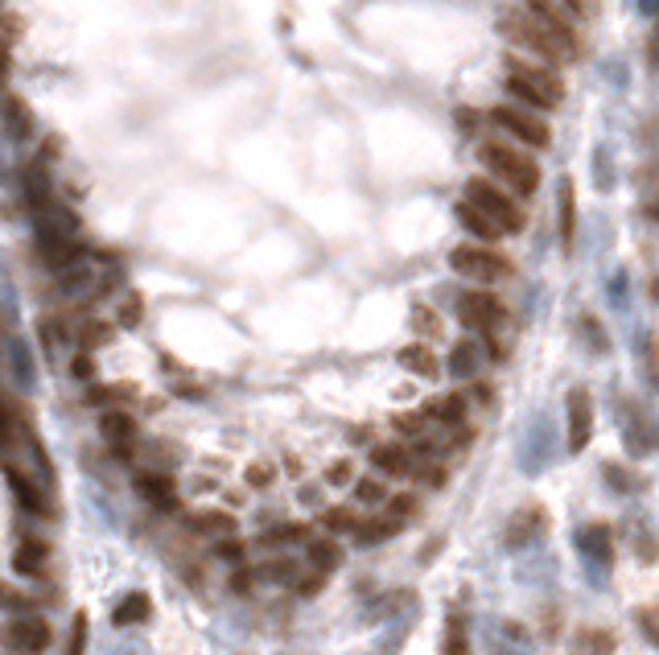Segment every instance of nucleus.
<instances>
[{
	"instance_id": "423d86ee",
	"label": "nucleus",
	"mask_w": 659,
	"mask_h": 655,
	"mask_svg": "<svg viewBox=\"0 0 659 655\" xmlns=\"http://www.w3.org/2000/svg\"><path fill=\"white\" fill-rule=\"evenodd\" d=\"M487 120L507 136V141L524 145V149H548V141H552V128H548L544 112H532L524 103H495L487 112Z\"/></svg>"
},
{
	"instance_id": "c9c22d12",
	"label": "nucleus",
	"mask_w": 659,
	"mask_h": 655,
	"mask_svg": "<svg viewBox=\"0 0 659 655\" xmlns=\"http://www.w3.org/2000/svg\"><path fill=\"white\" fill-rule=\"evenodd\" d=\"M42 338H46V347H62V342H75V326L66 314H46L42 318Z\"/></svg>"
},
{
	"instance_id": "6e6d98bb",
	"label": "nucleus",
	"mask_w": 659,
	"mask_h": 655,
	"mask_svg": "<svg viewBox=\"0 0 659 655\" xmlns=\"http://www.w3.org/2000/svg\"><path fill=\"white\" fill-rule=\"evenodd\" d=\"M651 215H655V219H659V198H655V206H651Z\"/></svg>"
},
{
	"instance_id": "9d476101",
	"label": "nucleus",
	"mask_w": 659,
	"mask_h": 655,
	"mask_svg": "<svg viewBox=\"0 0 659 655\" xmlns=\"http://www.w3.org/2000/svg\"><path fill=\"white\" fill-rule=\"evenodd\" d=\"M38 256H42V264L58 277V272H66L71 264L87 260V244H83V239H75V235H66V231L42 227L38 231Z\"/></svg>"
},
{
	"instance_id": "4c0bfd02",
	"label": "nucleus",
	"mask_w": 659,
	"mask_h": 655,
	"mask_svg": "<svg viewBox=\"0 0 659 655\" xmlns=\"http://www.w3.org/2000/svg\"><path fill=\"white\" fill-rule=\"evenodd\" d=\"M610 651H614V635L610 631H594V627L577 631V655H610Z\"/></svg>"
},
{
	"instance_id": "5fc2aeb1",
	"label": "nucleus",
	"mask_w": 659,
	"mask_h": 655,
	"mask_svg": "<svg viewBox=\"0 0 659 655\" xmlns=\"http://www.w3.org/2000/svg\"><path fill=\"white\" fill-rule=\"evenodd\" d=\"M651 62L659 66V29H655V38H651Z\"/></svg>"
},
{
	"instance_id": "6e6552de",
	"label": "nucleus",
	"mask_w": 659,
	"mask_h": 655,
	"mask_svg": "<svg viewBox=\"0 0 659 655\" xmlns=\"http://www.w3.org/2000/svg\"><path fill=\"white\" fill-rule=\"evenodd\" d=\"M50 643H54V631L38 614H17L0 623V647L13 655H42V651H50Z\"/></svg>"
},
{
	"instance_id": "20e7f679",
	"label": "nucleus",
	"mask_w": 659,
	"mask_h": 655,
	"mask_svg": "<svg viewBox=\"0 0 659 655\" xmlns=\"http://www.w3.org/2000/svg\"><path fill=\"white\" fill-rule=\"evenodd\" d=\"M449 268L458 272L462 281L470 285H482V289H491V285H503L515 277V264L507 252H499L495 244H482V239H466V244H458L454 252H449Z\"/></svg>"
},
{
	"instance_id": "c756f323",
	"label": "nucleus",
	"mask_w": 659,
	"mask_h": 655,
	"mask_svg": "<svg viewBox=\"0 0 659 655\" xmlns=\"http://www.w3.org/2000/svg\"><path fill=\"white\" fill-rule=\"evenodd\" d=\"M301 540H309V524H276L272 532L256 536L260 548H285V544H301Z\"/></svg>"
},
{
	"instance_id": "39448f33",
	"label": "nucleus",
	"mask_w": 659,
	"mask_h": 655,
	"mask_svg": "<svg viewBox=\"0 0 659 655\" xmlns=\"http://www.w3.org/2000/svg\"><path fill=\"white\" fill-rule=\"evenodd\" d=\"M462 202H470V206H478L482 215H487L503 235H519L528 227V215H524V206H519V198L515 194H507L495 178H487V174H474L470 182H466V198Z\"/></svg>"
},
{
	"instance_id": "6ab92c4d",
	"label": "nucleus",
	"mask_w": 659,
	"mask_h": 655,
	"mask_svg": "<svg viewBox=\"0 0 659 655\" xmlns=\"http://www.w3.org/2000/svg\"><path fill=\"white\" fill-rule=\"evenodd\" d=\"M466 412H470L466 392H449V396H437V400L425 404V417H429L433 425H441V429H458V425H466Z\"/></svg>"
},
{
	"instance_id": "9b49d317",
	"label": "nucleus",
	"mask_w": 659,
	"mask_h": 655,
	"mask_svg": "<svg viewBox=\"0 0 659 655\" xmlns=\"http://www.w3.org/2000/svg\"><path fill=\"white\" fill-rule=\"evenodd\" d=\"M0 466H5V478H9V487H13L17 503H21L25 511H33V515H42V520H50V515H54V503H50V495H46L42 482L33 478L29 470H21L13 458H5Z\"/></svg>"
},
{
	"instance_id": "dca6fc26",
	"label": "nucleus",
	"mask_w": 659,
	"mask_h": 655,
	"mask_svg": "<svg viewBox=\"0 0 659 655\" xmlns=\"http://www.w3.org/2000/svg\"><path fill=\"white\" fill-rule=\"evenodd\" d=\"M544 528H548V511L540 507V503H528V507H519L511 520H507V548H528V544H536L540 536H544Z\"/></svg>"
},
{
	"instance_id": "ddd939ff",
	"label": "nucleus",
	"mask_w": 659,
	"mask_h": 655,
	"mask_svg": "<svg viewBox=\"0 0 659 655\" xmlns=\"http://www.w3.org/2000/svg\"><path fill=\"white\" fill-rule=\"evenodd\" d=\"M565 417H569V454H581L589 437H594V400L585 388H573L565 400Z\"/></svg>"
},
{
	"instance_id": "a18cd8bd",
	"label": "nucleus",
	"mask_w": 659,
	"mask_h": 655,
	"mask_svg": "<svg viewBox=\"0 0 659 655\" xmlns=\"http://www.w3.org/2000/svg\"><path fill=\"white\" fill-rule=\"evenodd\" d=\"M215 557H219V561H227V565H244V557H248V544L227 536V540H219V544H215Z\"/></svg>"
},
{
	"instance_id": "0eeeda50",
	"label": "nucleus",
	"mask_w": 659,
	"mask_h": 655,
	"mask_svg": "<svg viewBox=\"0 0 659 655\" xmlns=\"http://www.w3.org/2000/svg\"><path fill=\"white\" fill-rule=\"evenodd\" d=\"M458 322L466 330H474L478 338H499L503 322H507V305L491 293V289H462L458 293Z\"/></svg>"
},
{
	"instance_id": "f03ea898",
	"label": "nucleus",
	"mask_w": 659,
	"mask_h": 655,
	"mask_svg": "<svg viewBox=\"0 0 659 655\" xmlns=\"http://www.w3.org/2000/svg\"><path fill=\"white\" fill-rule=\"evenodd\" d=\"M503 87L511 91L515 103H524L532 112H552L565 99V83L557 75V66H548L532 54H519V50L507 54V83Z\"/></svg>"
},
{
	"instance_id": "79ce46f5",
	"label": "nucleus",
	"mask_w": 659,
	"mask_h": 655,
	"mask_svg": "<svg viewBox=\"0 0 659 655\" xmlns=\"http://www.w3.org/2000/svg\"><path fill=\"white\" fill-rule=\"evenodd\" d=\"M244 482H248L252 491H268L272 482H276V466H272V462H252V466L244 470Z\"/></svg>"
},
{
	"instance_id": "09e8293b",
	"label": "nucleus",
	"mask_w": 659,
	"mask_h": 655,
	"mask_svg": "<svg viewBox=\"0 0 659 655\" xmlns=\"http://www.w3.org/2000/svg\"><path fill=\"white\" fill-rule=\"evenodd\" d=\"M322 585H326V573H318V569H309L301 581H297V594L301 598H314L318 590H322Z\"/></svg>"
},
{
	"instance_id": "7ed1b4c3",
	"label": "nucleus",
	"mask_w": 659,
	"mask_h": 655,
	"mask_svg": "<svg viewBox=\"0 0 659 655\" xmlns=\"http://www.w3.org/2000/svg\"><path fill=\"white\" fill-rule=\"evenodd\" d=\"M499 29H503V38L519 50V54H532V58H540V62H548V66H561V62H573L577 58V50H569L557 33H552L544 21H536L524 5L519 9H507L503 13V21H499Z\"/></svg>"
},
{
	"instance_id": "603ef678",
	"label": "nucleus",
	"mask_w": 659,
	"mask_h": 655,
	"mask_svg": "<svg viewBox=\"0 0 659 655\" xmlns=\"http://www.w3.org/2000/svg\"><path fill=\"white\" fill-rule=\"evenodd\" d=\"M42 157H46V161L62 157V141H54V136H50V141H46V149H42Z\"/></svg>"
},
{
	"instance_id": "ea45409f",
	"label": "nucleus",
	"mask_w": 659,
	"mask_h": 655,
	"mask_svg": "<svg viewBox=\"0 0 659 655\" xmlns=\"http://www.w3.org/2000/svg\"><path fill=\"white\" fill-rule=\"evenodd\" d=\"M635 623H639V631H643V639H647L651 647H659V598L635 610Z\"/></svg>"
},
{
	"instance_id": "1a4fd4ad",
	"label": "nucleus",
	"mask_w": 659,
	"mask_h": 655,
	"mask_svg": "<svg viewBox=\"0 0 659 655\" xmlns=\"http://www.w3.org/2000/svg\"><path fill=\"white\" fill-rule=\"evenodd\" d=\"M99 437L112 445V454L116 458H132L136 454V441H141V425H136V417L116 404V408H103L99 412Z\"/></svg>"
},
{
	"instance_id": "37998d69",
	"label": "nucleus",
	"mask_w": 659,
	"mask_h": 655,
	"mask_svg": "<svg viewBox=\"0 0 659 655\" xmlns=\"http://www.w3.org/2000/svg\"><path fill=\"white\" fill-rule=\"evenodd\" d=\"M260 577H264V581H293V577H297V565H293L289 557H276L272 565H260V569H256V581H260Z\"/></svg>"
},
{
	"instance_id": "5701e85b",
	"label": "nucleus",
	"mask_w": 659,
	"mask_h": 655,
	"mask_svg": "<svg viewBox=\"0 0 659 655\" xmlns=\"http://www.w3.org/2000/svg\"><path fill=\"white\" fill-rule=\"evenodd\" d=\"M458 223H462V231H470L474 239H482V244H499L503 239V231L478 211V206H470V202H458Z\"/></svg>"
},
{
	"instance_id": "cd10ccee",
	"label": "nucleus",
	"mask_w": 659,
	"mask_h": 655,
	"mask_svg": "<svg viewBox=\"0 0 659 655\" xmlns=\"http://www.w3.org/2000/svg\"><path fill=\"white\" fill-rule=\"evenodd\" d=\"M359 507L355 503H338V507H326L322 515H318V524L330 532V536H342V532H355L359 528Z\"/></svg>"
},
{
	"instance_id": "de8ad7c7",
	"label": "nucleus",
	"mask_w": 659,
	"mask_h": 655,
	"mask_svg": "<svg viewBox=\"0 0 659 655\" xmlns=\"http://www.w3.org/2000/svg\"><path fill=\"white\" fill-rule=\"evenodd\" d=\"M71 375L79 379V384H91V379H95V355H91V351H75V359H71Z\"/></svg>"
},
{
	"instance_id": "c85d7f7f",
	"label": "nucleus",
	"mask_w": 659,
	"mask_h": 655,
	"mask_svg": "<svg viewBox=\"0 0 659 655\" xmlns=\"http://www.w3.org/2000/svg\"><path fill=\"white\" fill-rule=\"evenodd\" d=\"M128 400H136L132 384H91L87 388V404H95V408H116V404H128Z\"/></svg>"
},
{
	"instance_id": "8fccbe9b",
	"label": "nucleus",
	"mask_w": 659,
	"mask_h": 655,
	"mask_svg": "<svg viewBox=\"0 0 659 655\" xmlns=\"http://www.w3.org/2000/svg\"><path fill=\"white\" fill-rule=\"evenodd\" d=\"M0 606H5V610H17V614H25V610H29V598H21L17 590H9V585H0Z\"/></svg>"
},
{
	"instance_id": "473e14b6",
	"label": "nucleus",
	"mask_w": 659,
	"mask_h": 655,
	"mask_svg": "<svg viewBox=\"0 0 659 655\" xmlns=\"http://www.w3.org/2000/svg\"><path fill=\"white\" fill-rule=\"evenodd\" d=\"M441 655H470V631H466V618L462 614H449Z\"/></svg>"
},
{
	"instance_id": "a211bd4d",
	"label": "nucleus",
	"mask_w": 659,
	"mask_h": 655,
	"mask_svg": "<svg viewBox=\"0 0 659 655\" xmlns=\"http://www.w3.org/2000/svg\"><path fill=\"white\" fill-rule=\"evenodd\" d=\"M13 569L21 573V577H46L50 573V544L46 540H38V536H25L21 544H17V553H13Z\"/></svg>"
},
{
	"instance_id": "58836bf2",
	"label": "nucleus",
	"mask_w": 659,
	"mask_h": 655,
	"mask_svg": "<svg viewBox=\"0 0 659 655\" xmlns=\"http://www.w3.org/2000/svg\"><path fill=\"white\" fill-rule=\"evenodd\" d=\"M384 511H388V515H396L400 524H408L412 515L421 511V499H416L412 491H400V495H388V499H384Z\"/></svg>"
},
{
	"instance_id": "49530a36",
	"label": "nucleus",
	"mask_w": 659,
	"mask_h": 655,
	"mask_svg": "<svg viewBox=\"0 0 659 655\" xmlns=\"http://www.w3.org/2000/svg\"><path fill=\"white\" fill-rule=\"evenodd\" d=\"M66 655H87V614L79 610L75 623H71V647H66Z\"/></svg>"
},
{
	"instance_id": "f8f14e48",
	"label": "nucleus",
	"mask_w": 659,
	"mask_h": 655,
	"mask_svg": "<svg viewBox=\"0 0 659 655\" xmlns=\"http://www.w3.org/2000/svg\"><path fill=\"white\" fill-rule=\"evenodd\" d=\"M524 9L536 17V21H544L557 38L569 46V50H581V33H577V17L561 5V0H524Z\"/></svg>"
},
{
	"instance_id": "a19ab883",
	"label": "nucleus",
	"mask_w": 659,
	"mask_h": 655,
	"mask_svg": "<svg viewBox=\"0 0 659 655\" xmlns=\"http://www.w3.org/2000/svg\"><path fill=\"white\" fill-rule=\"evenodd\" d=\"M412 330L421 334V338H437V334H441L437 309H429V305H412Z\"/></svg>"
},
{
	"instance_id": "393cba45",
	"label": "nucleus",
	"mask_w": 659,
	"mask_h": 655,
	"mask_svg": "<svg viewBox=\"0 0 659 655\" xmlns=\"http://www.w3.org/2000/svg\"><path fill=\"white\" fill-rule=\"evenodd\" d=\"M149 618H153V602H149V594L132 590V594L116 606L112 623H116V627H141V623H149Z\"/></svg>"
},
{
	"instance_id": "412c9836",
	"label": "nucleus",
	"mask_w": 659,
	"mask_h": 655,
	"mask_svg": "<svg viewBox=\"0 0 659 655\" xmlns=\"http://www.w3.org/2000/svg\"><path fill=\"white\" fill-rule=\"evenodd\" d=\"M186 528H194V532H206V536H235V515L231 511H223V507H206V511H194V515H186Z\"/></svg>"
},
{
	"instance_id": "864d4df0",
	"label": "nucleus",
	"mask_w": 659,
	"mask_h": 655,
	"mask_svg": "<svg viewBox=\"0 0 659 655\" xmlns=\"http://www.w3.org/2000/svg\"><path fill=\"white\" fill-rule=\"evenodd\" d=\"M561 5H565V9H569V13L577 17V21L585 17V0H561Z\"/></svg>"
},
{
	"instance_id": "2f4dec72",
	"label": "nucleus",
	"mask_w": 659,
	"mask_h": 655,
	"mask_svg": "<svg viewBox=\"0 0 659 655\" xmlns=\"http://www.w3.org/2000/svg\"><path fill=\"white\" fill-rule=\"evenodd\" d=\"M141 322H145V297L136 293V289H124V297H120V305H116V326L136 330Z\"/></svg>"
},
{
	"instance_id": "f257e3e1",
	"label": "nucleus",
	"mask_w": 659,
	"mask_h": 655,
	"mask_svg": "<svg viewBox=\"0 0 659 655\" xmlns=\"http://www.w3.org/2000/svg\"><path fill=\"white\" fill-rule=\"evenodd\" d=\"M478 161L487 169V178H495L507 194L515 198H532L540 190V161L532 157V149L507 141V136H487L478 145Z\"/></svg>"
},
{
	"instance_id": "a878e982",
	"label": "nucleus",
	"mask_w": 659,
	"mask_h": 655,
	"mask_svg": "<svg viewBox=\"0 0 659 655\" xmlns=\"http://www.w3.org/2000/svg\"><path fill=\"white\" fill-rule=\"evenodd\" d=\"M116 338V322H103V318H83V326H75V342L79 351H99Z\"/></svg>"
},
{
	"instance_id": "72a5a7b5",
	"label": "nucleus",
	"mask_w": 659,
	"mask_h": 655,
	"mask_svg": "<svg viewBox=\"0 0 659 655\" xmlns=\"http://www.w3.org/2000/svg\"><path fill=\"white\" fill-rule=\"evenodd\" d=\"M351 491H355V503H363V507H379L388 499V487H384V478L379 474H363V478H355L351 482Z\"/></svg>"
},
{
	"instance_id": "f3484780",
	"label": "nucleus",
	"mask_w": 659,
	"mask_h": 655,
	"mask_svg": "<svg viewBox=\"0 0 659 655\" xmlns=\"http://www.w3.org/2000/svg\"><path fill=\"white\" fill-rule=\"evenodd\" d=\"M577 548H581V557L589 565L610 569L614 565V532H610V524H585L577 532Z\"/></svg>"
},
{
	"instance_id": "bb28decb",
	"label": "nucleus",
	"mask_w": 659,
	"mask_h": 655,
	"mask_svg": "<svg viewBox=\"0 0 659 655\" xmlns=\"http://www.w3.org/2000/svg\"><path fill=\"white\" fill-rule=\"evenodd\" d=\"M5 120H9V132L17 136V141H29L33 128H38V124H33V108H29L21 95H13V91L5 95Z\"/></svg>"
},
{
	"instance_id": "3c124183",
	"label": "nucleus",
	"mask_w": 659,
	"mask_h": 655,
	"mask_svg": "<svg viewBox=\"0 0 659 655\" xmlns=\"http://www.w3.org/2000/svg\"><path fill=\"white\" fill-rule=\"evenodd\" d=\"M252 581H256V565H252V569H239V573L231 577V590H239V594H244Z\"/></svg>"
},
{
	"instance_id": "aec40b11",
	"label": "nucleus",
	"mask_w": 659,
	"mask_h": 655,
	"mask_svg": "<svg viewBox=\"0 0 659 655\" xmlns=\"http://www.w3.org/2000/svg\"><path fill=\"white\" fill-rule=\"evenodd\" d=\"M400 367L412 371V375H421V379H437L441 375V359H437V351L429 347L425 338L421 342H408V347L400 351Z\"/></svg>"
},
{
	"instance_id": "4be33fe9",
	"label": "nucleus",
	"mask_w": 659,
	"mask_h": 655,
	"mask_svg": "<svg viewBox=\"0 0 659 655\" xmlns=\"http://www.w3.org/2000/svg\"><path fill=\"white\" fill-rule=\"evenodd\" d=\"M305 561H309V569H318V573H334L338 565H342V544L334 540V536H309V548H305Z\"/></svg>"
},
{
	"instance_id": "7c9ffc66",
	"label": "nucleus",
	"mask_w": 659,
	"mask_h": 655,
	"mask_svg": "<svg viewBox=\"0 0 659 655\" xmlns=\"http://www.w3.org/2000/svg\"><path fill=\"white\" fill-rule=\"evenodd\" d=\"M478 363H482L478 342H458L454 355H449V371H454L458 379H474L478 375Z\"/></svg>"
},
{
	"instance_id": "c03bdc74",
	"label": "nucleus",
	"mask_w": 659,
	"mask_h": 655,
	"mask_svg": "<svg viewBox=\"0 0 659 655\" xmlns=\"http://www.w3.org/2000/svg\"><path fill=\"white\" fill-rule=\"evenodd\" d=\"M355 482V462L351 458H338L326 466V487H351Z\"/></svg>"
},
{
	"instance_id": "f704fd0d",
	"label": "nucleus",
	"mask_w": 659,
	"mask_h": 655,
	"mask_svg": "<svg viewBox=\"0 0 659 655\" xmlns=\"http://www.w3.org/2000/svg\"><path fill=\"white\" fill-rule=\"evenodd\" d=\"M573 235H577V194L573 182L561 186V244L573 248Z\"/></svg>"
},
{
	"instance_id": "b1692460",
	"label": "nucleus",
	"mask_w": 659,
	"mask_h": 655,
	"mask_svg": "<svg viewBox=\"0 0 659 655\" xmlns=\"http://www.w3.org/2000/svg\"><path fill=\"white\" fill-rule=\"evenodd\" d=\"M400 528H404V524L396 520V515H388V511H384V515H375V520H359V528H355L351 536H355V544H359V548H371V544H379V540L396 536Z\"/></svg>"
},
{
	"instance_id": "e433bc0d",
	"label": "nucleus",
	"mask_w": 659,
	"mask_h": 655,
	"mask_svg": "<svg viewBox=\"0 0 659 655\" xmlns=\"http://www.w3.org/2000/svg\"><path fill=\"white\" fill-rule=\"evenodd\" d=\"M392 429H396L404 441H416V437H429L433 421L425 417V408H416V412H400V417L392 421Z\"/></svg>"
},
{
	"instance_id": "4468645a",
	"label": "nucleus",
	"mask_w": 659,
	"mask_h": 655,
	"mask_svg": "<svg viewBox=\"0 0 659 655\" xmlns=\"http://www.w3.org/2000/svg\"><path fill=\"white\" fill-rule=\"evenodd\" d=\"M371 466H375V474H388V478H412L416 454H412V445L404 437L400 441H375L371 445Z\"/></svg>"
},
{
	"instance_id": "2eb2a0df",
	"label": "nucleus",
	"mask_w": 659,
	"mask_h": 655,
	"mask_svg": "<svg viewBox=\"0 0 659 655\" xmlns=\"http://www.w3.org/2000/svg\"><path fill=\"white\" fill-rule=\"evenodd\" d=\"M136 495L145 503H153L157 511H173L182 507V495H178V482H173L169 470H141L136 474Z\"/></svg>"
}]
</instances>
